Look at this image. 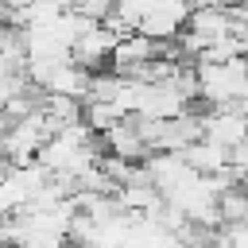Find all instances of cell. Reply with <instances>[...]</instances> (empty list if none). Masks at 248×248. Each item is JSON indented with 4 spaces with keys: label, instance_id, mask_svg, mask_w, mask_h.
I'll list each match as a JSON object with an SVG mask.
<instances>
[{
    "label": "cell",
    "instance_id": "3",
    "mask_svg": "<svg viewBox=\"0 0 248 248\" xmlns=\"http://www.w3.org/2000/svg\"><path fill=\"white\" fill-rule=\"evenodd\" d=\"M182 155H186V163H190L194 170H202V174H213V170L229 167V147H225V143H217V140H209V136H202V140L186 143V147H182Z\"/></svg>",
    "mask_w": 248,
    "mask_h": 248
},
{
    "label": "cell",
    "instance_id": "2",
    "mask_svg": "<svg viewBox=\"0 0 248 248\" xmlns=\"http://www.w3.org/2000/svg\"><path fill=\"white\" fill-rule=\"evenodd\" d=\"M116 39H120V35H116L108 23H89V27L74 39L70 58L81 62L85 70H105V66L112 62V46H116Z\"/></svg>",
    "mask_w": 248,
    "mask_h": 248
},
{
    "label": "cell",
    "instance_id": "4",
    "mask_svg": "<svg viewBox=\"0 0 248 248\" xmlns=\"http://www.w3.org/2000/svg\"><path fill=\"white\" fill-rule=\"evenodd\" d=\"M81 120H85L93 132H108V128L120 120V108H116L112 101H85V112H81Z\"/></svg>",
    "mask_w": 248,
    "mask_h": 248
},
{
    "label": "cell",
    "instance_id": "1",
    "mask_svg": "<svg viewBox=\"0 0 248 248\" xmlns=\"http://www.w3.org/2000/svg\"><path fill=\"white\" fill-rule=\"evenodd\" d=\"M50 140V128H46V112H43V105L35 108V112H27V116H19V120H8V132H4V155L12 159V163H31L39 151H43V143Z\"/></svg>",
    "mask_w": 248,
    "mask_h": 248
},
{
    "label": "cell",
    "instance_id": "5",
    "mask_svg": "<svg viewBox=\"0 0 248 248\" xmlns=\"http://www.w3.org/2000/svg\"><path fill=\"white\" fill-rule=\"evenodd\" d=\"M8 167H12V159H8L4 151H0V178H4V170H8Z\"/></svg>",
    "mask_w": 248,
    "mask_h": 248
}]
</instances>
